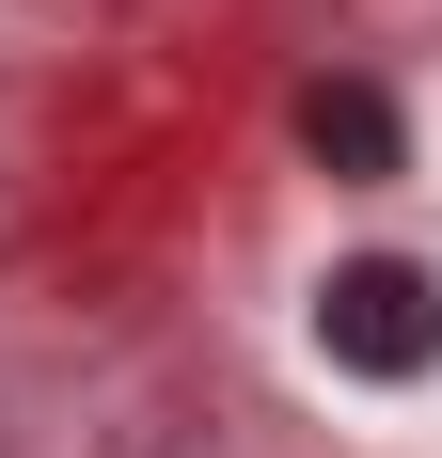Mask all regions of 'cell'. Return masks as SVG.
<instances>
[{"label":"cell","mask_w":442,"mask_h":458,"mask_svg":"<svg viewBox=\"0 0 442 458\" xmlns=\"http://www.w3.org/2000/svg\"><path fill=\"white\" fill-rule=\"evenodd\" d=\"M316 348L348 379H427L442 364V284L411 269V253H348V269L316 284Z\"/></svg>","instance_id":"cell-1"},{"label":"cell","mask_w":442,"mask_h":458,"mask_svg":"<svg viewBox=\"0 0 442 458\" xmlns=\"http://www.w3.org/2000/svg\"><path fill=\"white\" fill-rule=\"evenodd\" d=\"M301 142H316L348 190H379V174H395V111H379L363 80H316V95H301Z\"/></svg>","instance_id":"cell-2"}]
</instances>
